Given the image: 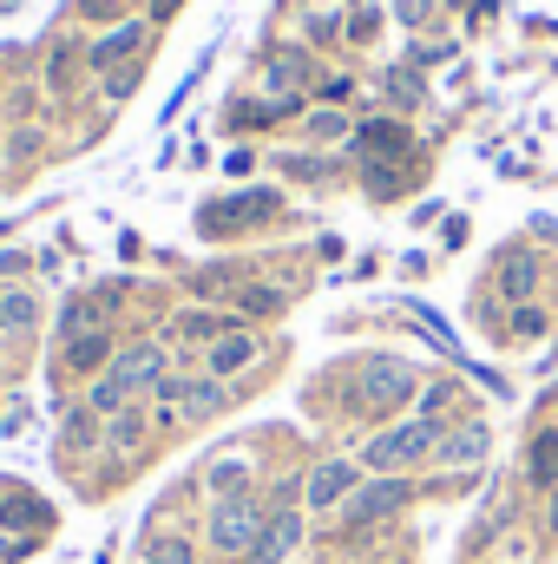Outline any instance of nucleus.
<instances>
[{"label":"nucleus","mask_w":558,"mask_h":564,"mask_svg":"<svg viewBox=\"0 0 558 564\" xmlns=\"http://www.w3.org/2000/svg\"><path fill=\"white\" fill-rule=\"evenodd\" d=\"M264 525H270V512L257 506V492L217 499V512H211V545H217L224 558H250L257 539H264Z\"/></svg>","instance_id":"nucleus-1"},{"label":"nucleus","mask_w":558,"mask_h":564,"mask_svg":"<svg viewBox=\"0 0 558 564\" xmlns=\"http://www.w3.org/2000/svg\"><path fill=\"white\" fill-rule=\"evenodd\" d=\"M440 446V421H395V426H382L375 440H368V466L375 473H401V466H415V459H427Z\"/></svg>","instance_id":"nucleus-2"},{"label":"nucleus","mask_w":558,"mask_h":564,"mask_svg":"<svg viewBox=\"0 0 558 564\" xmlns=\"http://www.w3.org/2000/svg\"><path fill=\"white\" fill-rule=\"evenodd\" d=\"M415 368L408 361H362V375H355V408L362 414H395V408H408L415 401Z\"/></svg>","instance_id":"nucleus-3"},{"label":"nucleus","mask_w":558,"mask_h":564,"mask_svg":"<svg viewBox=\"0 0 558 564\" xmlns=\"http://www.w3.org/2000/svg\"><path fill=\"white\" fill-rule=\"evenodd\" d=\"M106 381H112V388H119L126 401H139V394H151V388L164 381V348H158V341H132L126 355H112Z\"/></svg>","instance_id":"nucleus-4"},{"label":"nucleus","mask_w":558,"mask_h":564,"mask_svg":"<svg viewBox=\"0 0 558 564\" xmlns=\"http://www.w3.org/2000/svg\"><path fill=\"white\" fill-rule=\"evenodd\" d=\"M355 492H362V473H355V459H322V466L302 479V499H309V512H342Z\"/></svg>","instance_id":"nucleus-5"},{"label":"nucleus","mask_w":558,"mask_h":564,"mask_svg":"<svg viewBox=\"0 0 558 564\" xmlns=\"http://www.w3.org/2000/svg\"><path fill=\"white\" fill-rule=\"evenodd\" d=\"M408 499H415V492H408V479H395V473H388V479L362 486V492L342 506V525H348V532H362V525H375V519H395Z\"/></svg>","instance_id":"nucleus-6"},{"label":"nucleus","mask_w":558,"mask_h":564,"mask_svg":"<svg viewBox=\"0 0 558 564\" xmlns=\"http://www.w3.org/2000/svg\"><path fill=\"white\" fill-rule=\"evenodd\" d=\"M0 532H7V539H33V545H40V539L53 532V506H46V499H33V492H7V499H0Z\"/></svg>","instance_id":"nucleus-7"},{"label":"nucleus","mask_w":558,"mask_h":564,"mask_svg":"<svg viewBox=\"0 0 558 564\" xmlns=\"http://www.w3.org/2000/svg\"><path fill=\"white\" fill-rule=\"evenodd\" d=\"M296 545H302V512H296V506H282V512H270V525H264L257 552H250L244 564H289V558H296Z\"/></svg>","instance_id":"nucleus-8"},{"label":"nucleus","mask_w":558,"mask_h":564,"mask_svg":"<svg viewBox=\"0 0 558 564\" xmlns=\"http://www.w3.org/2000/svg\"><path fill=\"white\" fill-rule=\"evenodd\" d=\"M282 210L277 191H244V197H230V204H211L204 210V230H224V224H270Z\"/></svg>","instance_id":"nucleus-9"},{"label":"nucleus","mask_w":558,"mask_h":564,"mask_svg":"<svg viewBox=\"0 0 558 564\" xmlns=\"http://www.w3.org/2000/svg\"><path fill=\"white\" fill-rule=\"evenodd\" d=\"M139 46H144V26H139V20H126V26H112V33L86 53V66H93V73H119Z\"/></svg>","instance_id":"nucleus-10"},{"label":"nucleus","mask_w":558,"mask_h":564,"mask_svg":"<svg viewBox=\"0 0 558 564\" xmlns=\"http://www.w3.org/2000/svg\"><path fill=\"white\" fill-rule=\"evenodd\" d=\"M486 453V426L480 421H460L453 433H440V446H433V459L447 466V473H460V466H473Z\"/></svg>","instance_id":"nucleus-11"},{"label":"nucleus","mask_w":558,"mask_h":564,"mask_svg":"<svg viewBox=\"0 0 558 564\" xmlns=\"http://www.w3.org/2000/svg\"><path fill=\"white\" fill-rule=\"evenodd\" d=\"M257 355H264V348H257V335L230 328V335H217V341H211V375H217V381H230V375H244Z\"/></svg>","instance_id":"nucleus-12"},{"label":"nucleus","mask_w":558,"mask_h":564,"mask_svg":"<svg viewBox=\"0 0 558 564\" xmlns=\"http://www.w3.org/2000/svg\"><path fill=\"white\" fill-rule=\"evenodd\" d=\"M526 479L546 486V492L558 486V426H539V433H533V446H526Z\"/></svg>","instance_id":"nucleus-13"},{"label":"nucleus","mask_w":558,"mask_h":564,"mask_svg":"<svg viewBox=\"0 0 558 564\" xmlns=\"http://www.w3.org/2000/svg\"><path fill=\"white\" fill-rule=\"evenodd\" d=\"M106 361H112V335H106V328H93V335L66 341V368H73V375H99Z\"/></svg>","instance_id":"nucleus-14"},{"label":"nucleus","mask_w":558,"mask_h":564,"mask_svg":"<svg viewBox=\"0 0 558 564\" xmlns=\"http://www.w3.org/2000/svg\"><path fill=\"white\" fill-rule=\"evenodd\" d=\"M355 151H362V158H388V151H408V132H401L395 119H375V126H362V132H355Z\"/></svg>","instance_id":"nucleus-15"},{"label":"nucleus","mask_w":558,"mask_h":564,"mask_svg":"<svg viewBox=\"0 0 558 564\" xmlns=\"http://www.w3.org/2000/svg\"><path fill=\"white\" fill-rule=\"evenodd\" d=\"M204 486H211L217 499H230V492H244V486H250V459H237V453H224V459H211V473H204Z\"/></svg>","instance_id":"nucleus-16"},{"label":"nucleus","mask_w":558,"mask_h":564,"mask_svg":"<svg viewBox=\"0 0 558 564\" xmlns=\"http://www.w3.org/2000/svg\"><path fill=\"white\" fill-rule=\"evenodd\" d=\"M500 289H506V302H526V295L539 289V263H533V257H506V270H500Z\"/></svg>","instance_id":"nucleus-17"},{"label":"nucleus","mask_w":558,"mask_h":564,"mask_svg":"<svg viewBox=\"0 0 558 564\" xmlns=\"http://www.w3.org/2000/svg\"><path fill=\"white\" fill-rule=\"evenodd\" d=\"M144 564H197V552H191L184 532H158V539L144 545Z\"/></svg>","instance_id":"nucleus-18"},{"label":"nucleus","mask_w":558,"mask_h":564,"mask_svg":"<svg viewBox=\"0 0 558 564\" xmlns=\"http://www.w3.org/2000/svg\"><path fill=\"white\" fill-rule=\"evenodd\" d=\"M237 315H282V289H270V282L237 289Z\"/></svg>","instance_id":"nucleus-19"},{"label":"nucleus","mask_w":558,"mask_h":564,"mask_svg":"<svg viewBox=\"0 0 558 564\" xmlns=\"http://www.w3.org/2000/svg\"><path fill=\"white\" fill-rule=\"evenodd\" d=\"M178 335H184V341H211V335H230V328H224V315L191 308V315H178Z\"/></svg>","instance_id":"nucleus-20"},{"label":"nucleus","mask_w":558,"mask_h":564,"mask_svg":"<svg viewBox=\"0 0 558 564\" xmlns=\"http://www.w3.org/2000/svg\"><path fill=\"white\" fill-rule=\"evenodd\" d=\"M0 328H7V335H20V328H33V295H26V289H13V295H0Z\"/></svg>","instance_id":"nucleus-21"},{"label":"nucleus","mask_w":558,"mask_h":564,"mask_svg":"<svg viewBox=\"0 0 558 564\" xmlns=\"http://www.w3.org/2000/svg\"><path fill=\"white\" fill-rule=\"evenodd\" d=\"M106 440H112L119 453H132V446L144 440V414H139V408H126V414H112V426H106Z\"/></svg>","instance_id":"nucleus-22"},{"label":"nucleus","mask_w":558,"mask_h":564,"mask_svg":"<svg viewBox=\"0 0 558 564\" xmlns=\"http://www.w3.org/2000/svg\"><path fill=\"white\" fill-rule=\"evenodd\" d=\"M46 86H53V93L73 86V46H53V59H46Z\"/></svg>","instance_id":"nucleus-23"},{"label":"nucleus","mask_w":558,"mask_h":564,"mask_svg":"<svg viewBox=\"0 0 558 564\" xmlns=\"http://www.w3.org/2000/svg\"><path fill=\"white\" fill-rule=\"evenodd\" d=\"M513 335H526V341H539V335H546V315H539L533 302H519V308H513Z\"/></svg>","instance_id":"nucleus-24"},{"label":"nucleus","mask_w":558,"mask_h":564,"mask_svg":"<svg viewBox=\"0 0 558 564\" xmlns=\"http://www.w3.org/2000/svg\"><path fill=\"white\" fill-rule=\"evenodd\" d=\"M99 440V414H73V426H66V446H93Z\"/></svg>","instance_id":"nucleus-25"},{"label":"nucleus","mask_w":558,"mask_h":564,"mask_svg":"<svg viewBox=\"0 0 558 564\" xmlns=\"http://www.w3.org/2000/svg\"><path fill=\"white\" fill-rule=\"evenodd\" d=\"M132 86H139V66H119V73H106V99H132Z\"/></svg>","instance_id":"nucleus-26"},{"label":"nucleus","mask_w":558,"mask_h":564,"mask_svg":"<svg viewBox=\"0 0 558 564\" xmlns=\"http://www.w3.org/2000/svg\"><path fill=\"white\" fill-rule=\"evenodd\" d=\"M447 401H453V388L440 381V388H427V401H420V421H440L447 414Z\"/></svg>","instance_id":"nucleus-27"},{"label":"nucleus","mask_w":558,"mask_h":564,"mask_svg":"<svg viewBox=\"0 0 558 564\" xmlns=\"http://www.w3.org/2000/svg\"><path fill=\"white\" fill-rule=\"evenodd\" d=\"M388 93H395L401 106H415V99H420V79H415V73H395V79H388Z\"/></svg>","instance_id":"nucleus-28"},{"label":"nucleus","mask_w":558,"mask_h":564,"mask_svg":"<svg viewBox=\"0 0 558 564\" xmlns=\"http://www.w3.org/2000/svg\"><path fill=\"white\" fill-rule=\"evenodd\" d=\"M309 132H315V139H342V112H315Z\"/></svg>","instance_id":"nucleus-29"},{"label":"nucleus","mask_w":558,"mask_h":564,"mask_svg":"<svg viewBox=\"0 0 558 564\" xmlns=\"http://www.w3.org/2000/svg\"><path fill=\"white\" fill-rule=\"evenodd\" d=\"M79 13H86V20H112V13H119V0H79Z\"/></svg>","instance_id":"nucleus-30"},{"label":"nucleus","mask_w":558,"mask_h":564,"mask_svg":"<svg viewBox=\"0 0 558 564\" xmlns=\"http://www.w3.org/2000/svg\"><path fill=\"white\" fill-rule=\"evenodd\" d=\"M420 13H427V0H401V20H408V26H415Z\"/></svg>","instance_id":"nucleus-31"},{"label":"nucleus","mask_w":558,"mask_h":564,"mask_svg":"<svg viewBox=\"0 0 558 564\" xmlns=\"http://www.w3.org/2000/svg\"><path fill=\"white\" fill-rule=\"evenodd\" d=\"M546 525H552V532H558V486H552V492H546Z\"/></svg>","instance_id":"nucleus-32"},{"label":"nucleus","mask_w":558,"mask_h":564,"mask_svg":"<svg viewBox=\"0 0 558 564\" xmlns=\"http://www.w3.org/2000/svg\"><path fill=\"white\" fill-rule=\"evenodd\" d=\"M171 7H178V0H151V13H158V20H164V13H171Z\"/></svg>","instance_id":"nucleus-33"}]
</instances>
